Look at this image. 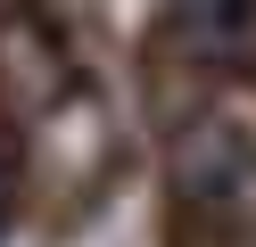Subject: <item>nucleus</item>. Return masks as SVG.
Masks as SVG:
<instances>
[{
  "label": "nucleus",
  "instance_id": "f257e3e1",
  "mask_svg": "<svg viewBox=\"0 0 256 247\" xmlns=\"http://www.w3.org/2000/svg\"><path fill=\"white\" fill-rule=\"evenodd\" d=\"M166 16H174V33L198 58H232L240 33H248V16H256V0H166Z\"/></svg>",
  "mask_w": 256,
  "mask_h": 247
}]
</instances>
